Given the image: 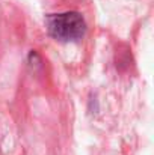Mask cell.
Listing matches in <instances>:
<instances>
[{
    "mask_svg": "<svg viewBox=\"0 0 154 155\" xmlns=\"http://www.w3.org/2000/svg\"><path fill=\"white\" fill-rule=\"evenodd\" d=\"M0 155H2V149H0Z\"/></svg>",
    "mask_w": 154,
    "mask_h": 155,
    "instance_id": "3",
    "label": "cell"
},
{
    "mask_svg": "<svg viewBox=\"0 0 154 155\" xmlns=\"http://www.w3.org/2000/svg\"><path fill=\"white\" fill-rule=\"evenodd\" d=\"M29 63L30 65H39L41 63V57H39V54L35 51V50H32V51L29 53Z\"/></svg>",
    "mask_w": 154,
    "mask_h": 155,
    "instance_id": "2",
    "label": "cell"
},
{
    "mask_svg": "<svg viewBox=\"0 0 154 155\" xmlns=\"http://www.w3.org/2000/svg\"><path fill=\"white\" fill-rule=\"evenodd\" d=\"M46 21L49 35L59 42H77L86 33L85 18L77 11L50 14Z\"/></svg>",
    "mask_w": 154,
    "mask_h": 155,
    "instance_id": "1",
    "label": "cell"
}]
</instances>
